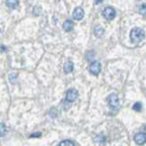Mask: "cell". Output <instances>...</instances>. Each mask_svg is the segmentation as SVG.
I'll list each match as a JSON object with an SVG mask.
<instances>
[{
	"mask_svg": "<svg viewBox=\"0 0 146 146\" xmlns=\"http://www.w3.org/2000/svg\"><path fill=\"white\" fill-rule=\"evenodd\" d=\"M73 27H74V25H73L72 20H65L64 24H63V28H64L65 32H71Z\"/></svg>",
	"mask_w": 146,
	"mask_h": 146,
	"instance_id": "8",
	"label": "cell"
},
{
	"mask_svg": "<svg viewBox=\"0 0 146 146\" xmlns=\"http://www.w3.org/2000/svg\"><path fill=\"white\" fill-rule=\"evenodd\" d=\"M58 145L60 146H76V144L73 143L72 141H63V142H61Z\"/></svg>",
	"mask_w": 146,
	"mask_h": 146,
	"instance_id": "13",
	"label": "cell"
},
{
	"mask_svg": "<svg viewBox=\"0 0 146 146\" xmlns=\"http://www.w3.org/2000/svg\"><path fill=\"white\" fill-rule=\"evenodd\" d=\"M38 136H40V134H39V133H36V134L31 135V137H38Z\"/></svg>",
	"mask_w": 146,
	"mask_h": 146,
	"instance_id": "20",
	"label": "cell"
},
{
	"mask_svg": "<svg viewBox=\"0 0 146 146\" xmlns=\"http://www.w3.org/2000/svg\"><path fill=\"white\" fill-rule=\"evenodd\" d=\"M17 76H18L17 73H10V74H9V81H10L11 83H15V82L17 81Z\"/></svg>",
	"mask_w": 146,
	"mask_h": 146,
	"instance_id": "14",
	"label": "cell"
},
{
	"mask_svg": "<svg viewBox=\"0 0 146 146\" xmlns=\"http://www.w3.org/2000/svg\"><path fill=\"white\" fill-rule=\"evenodd\" d=\"M133 109L135 111H141L142 110V104L141 102H136L134 106H133Z\"/></svg>",
	"mask_w": 146,
	"mask_h": 146,
	"instance_id": "15",
	"label": "cell"
},
{
	"mask_svg": "<svg viewBox=\"0 0 146 146\" xmlns=\"http://www.w3.org/2000/svg\"><path fill=\"white\" fill-rule=\"evenodd\" d=\"M104 34H105V29L102 28V27H100V26H97L96 28H94V36L96 37H102L104 36Z\"/></svg>",
	"mask_w": 146,
	"mask_h": 146,
	"instance_id": "11",
	"label": "cell"
},
{
	"mask_svg": "<svg viewBox=\"0 0 146 146\" xmlns=\"http://www.w3.org/2000/svg\"><path fill=\"white\" fill-rule=\"evenodd\" d=\"M93 52H90V53H89V54L87 55V58H88V61H91L92 60V56H93Z\"/></svg>",
	"mask_w": 146,
	"mask_h": 146,
	"instance_id": "18",
	"label": "cell"
},
{
	"mask_svg": "<svg viewBox=\"0 0 146 146\" xmlns=\"http://www.w3.org/2000/svg\"><path fill=\"white\" fill-rule=\"evenodd\" d=\"M107 101H108V105L111 108H117L119 106V99H118V96L116 93L110 94L109 97L107 98Z\"/></svg>",
	"mask_w": 146,
	"mask_h": 146,
	"instance_id": "2",
	"label": "cell"
},
{
	"mask_svg": "<svg viewBox=\"0 0 146 146\" xmlns=\"http://www.w3.org/2000/svg\"><path fill=\"white\" fill-rule=\"evenodd\" d=\"M1 50H2V52H5V50H6V48H5V46H3V45L1 46Z\"/></svg>",
	"mask_w": 146,
	"mask_h": 146,
	"instance_id": "22",
	"label": "cell"
},
{
	"mask_svg": "<svg viewBox=\"0 0 146 146\" xmlns=\"http://www.w3.org/2000/svg\"><path fill=\"white\" fill-rule=\"evenodd\" d=\"M102 1H104V0H96V3L98 5V3H100V2H102Z\"/></svg>",
	"mask_w": 146,
	"mask_h": 146,
	"instance_id": "21",
	"label": "cell"
},
{
	"mask_svg": "<svg viewBox=\"0 0 146 146\" xmlns=\"http://www.w3.org/2000/svg\"><path fill=\"white\" fill-rule=\"evenodd\" d=\"M78 96H79L78 90H75V89H69L68 92H66V99L65 100H68L70 102H73L78 98Z\"/></svg>",
	"mask_w": 146,
	"mask_h": 146,
	"instance_id": "5",
	"label": "cell"
},
{
	"mask_svg": "<svg viewBox=\"0 0 146 146\" xmlns=\"http://www.w3.org/2000/svg\"><path fill=\"white\" fill-rule=\"evenodd\" d=\"M7 133V127L3 123H0V137H3Z\"/></svg>",
	"mask_w": 146,
	"mask_h": 146,
	"instance_id": "12",
	"label": "cell"
},
{
	"mask_svg": "<svg viewBox=\"0 0 146 146\" xmlns=\"http://www.w3.org/2000/svg\"><path fill=\"white\" fill-rule=\"evenodd\" d=\"M102 14H104V17L107 19V20H112V19L116 17V11H115V9L111 8V7H106V8L104 9Z\"/></svg>",
	"mask_w": 146,
	"mask_h": 146,
	"instance_id": "3",
	"label": "cell"
},
{
	"mask_svg": "<svg viewBox=\"0 0 146 146\" xmlns=\"http://www.w3.org/2000/svg\"><path fill=\"white\" fill-rule=\"evenodd\" d=\"M144 37H145V33H144V31L142 28L135 27V28L131 29V32H130V39H131L133 43H139V42H142L144 39Z\"/></svg>",
	"mask_w": 146,
	"mask_h": 146,
	"instance_id": "1",
	"label": "cell"
},
{
	"mask_svg": "<svg viewBox=\"0 0 146 146\" xmlns=\"http://www.w3.org/2000/svg\"><path fill=\"white\" fill-rule=\"evenodd\" d=\"M134 141H135V143H136V144H138V145L144 144V143H145V141H146V134L144 133V131L136 134V135H135V137H134Z\"/></svg>",
	"mask_w": 146,
	"mask_h": 146,
	"instance_id": "7",
	"label": "cell"
},
{
	"mask_svg": "<svg viewBox=\"0 0 146 146\" xmlns=\"http://www.w3.org/2000/svg\"><path fill=\"white\" fill-rule=\"evenodd\" d=\"M63 69H64V72L65 73H71L73 71V69H74V65H73V63L71 61H68V62H65Z\"/></svg>",
	"mask_w": 146,
	"mask_h": 146,
	"instance_id": "9",
	"label": "cell"
},
{
	"mask_svg": "<svg viewBox=\"0 0 146 146\" xmlns=\"http://www.w3.org/2000/svg\"><path fill=\"white\" fill-rule=\"evenodd\" d=\"M139 10L142 11V15H143V16H145V5H142V8H141Z\"/></svg>",
	"mask_w": 146,
	"mask_h": 146,
	"instance_id": "17",
	"label": "cell"
},
{
	"mask_svg": "<svg viewBox=\"0 0 146 146\" xmlns=\"http://www.w3.org/2000/svg\"><path fill=\"white\" fill-rule=\"evenodd\" d=\"M51 112H52V117H53V118L56 117V109H55V108H53L52 111H50V113H51Z\"/></svg>",
	"mask_w": 146,
	"mask_h": 146,
	"instance_id": "19",
	"label": "cell"
},
{
	"mask_svg": "<svg viewBox=\"0 0 146 146\" xmlns=\"http://www.w3.org/2000/svg\"><path fill=\"white\" fill-rule=\"evenodd\" d=\"M6 2H7V6L10 9H16L19 6V0H7Z\"/></svg>",
	"mask_w": 146,
	"mask_h": 146,
	"instance_id": "10",
	"label": "cell"
},
{
	"mask_svg": "<svg viewBox=\"0 0 146 146\" xmlns=\"http://www.w3.org/2000/svg\"><path fill=\"white\" fill-rule=\"evenodd\" d=\"M89 71L93 75H98L100 73V71H101V64L98 61L92 62L91 64H90V66H89Z\"/></svg>",
	"mask_w": 146,
	"mask_h": 146,
	"instance_id": "4",
	"label": "cell"
},
{
	"mask_svg": "<svg viewBox=\"0 0 146 146\" xmlns=\"http://www.w3.org/2000/svg\"><path fill=\"white\" fill-rule=\"evenodd\" d=\"M64 104H65V106H64V109H65V110H68L70 107H71V102H70V101L65 100V101H64Z\"/></svg>",
	"mask_w": 146,
	"mask_h": 146,
	"instance_id": "16",
	"label": "cell"
},
{
	"mask_svg": "<svg viewBox=\"0 0 146 146\" xmlns=\"http://www.w3.org/2000/svg\"><path fill=\"white\" fill-rule=\"evenodd\" d=\"M72 16L75 20H81V19H83V17H84V11H83V9L81 7H78V8L74 9Z\"/></svg>",
	"mask_w": 146,
	"mask_h": 146,
	"instance_id": "6",
	"label": "cell"
}]
</instances>
